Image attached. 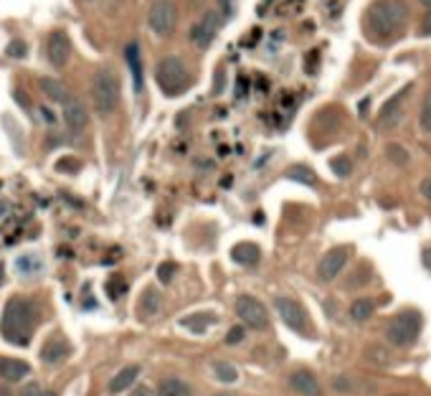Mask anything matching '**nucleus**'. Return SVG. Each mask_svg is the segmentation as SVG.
I'll return each instance as SVG.
<instances>
[{
	"label": "nucleus",
	"instance_id": "obj_1",
	"mask_svg": "<svg viewBox=\"0 0 431 396\" xmlns=\"http://www.w3.org/2000/svg\"><path fill=\"white\" fill-rule=\"evenodd\" d=\"M36 328V312L34 305L23 297H10L5 303L3 318H0V333L13 346H28L34 338Z\"/></svg>",
	"mask_w": 431,
	"mask_h": 396
},
{
	"label": "nucleus",
	"instance_id": "obj_2",
	"mask_svg": "<svg viewBox=\"0 0 431 396\" xmlns=\"http://www.w3.org/2000/svg\"><path fill=\"white\" fill-rule=\"evenodd\" d=\"M408 23V8L404 0H375L368 10V25L375 36L393 38Z\"/></svg>",
	"mask_w": 431,
	"mask_h": 396
},
{
	"label": "nucleus",
	"instance_id": "obj_3",
	"mask_svg": "<svg viewBox=\"0 0 431 396\" xmlns=\"http://www.w3.org/2000/svg\"><path fill=\"white\" fill-rule=\"evenodd\" d=\"M91 102L100 117H109L119 104V79L112 69H100L91 79Z\"/></svg>",
	"mask_w": 431,
	"mask_h": 396
},
{
	"label": "nucleus",
	"instance_id": "obj_4",
	"mask_svg": "<svg viewBox=\"0 0 431 396\" xmlns=\"http://www.w3.org/2000/svg\"><path fill=\"white\" fill-rule=\"evenodd\" d=\"M155 82L165 97H178L188 86V69L178 56H165L155 67Z\"/></svg>",
	"mask_w": 431,
	"mask_h": 396
},
{
	"label": "nucleus",
	"instance_id": "obj_5",
	"mask_svg": "<svg viewBox=\"0 0 431 396\" xmlns=\"http://www.w3.org/2000/svg\"><path fill=\"white\" fill-rule=\"evenodd\" d=\"M419 333H421V315L416 310L401 312L388 325V340L393 346H411Z\"/></svg>",
	"mask_w": 431,
	"mask_h": 396
},
{
	"label": "nucleus",
	"instance_id": "obj_6",
	"mask_svg": "<svg viewBox=\"0 0 431 396\" xmlns=\"http://www.w3.org/2000/svg\"><path fill=\"white\" fill-rule=\"evenodd\" d=\"M236 315L241 318L244 325H249V328H254V330L269 328V315H266V307L259 303L257 297L241 295L239 300H236Z\"/></svg>",
	"mask_w": 431,
	"mask_h": 396
},
{
	"label": "nucleus",
	"instance_id": "obj_7",
	"mask_svg": "<svg viewBox=\"0 0 431 396\" xmlns=\"http://www.w3.org/2000/svg\"><path fill=\"white\" fill-rule=\"evenodd\" d=\"M175 18H178V13H175V5L170 0H155L148 13V23L158 36H170L175 28Z\"/></svg>",
	"mask_w": 431,
	"mask_h": 396
},
{
	"label": "nucleus",
	"instance_id": "obj_8",
	"mask_svg": "<svg viewBox=\"0 0 431 396\" xmlns=\"http://www.w3.org/2000/svg\"><path fill=\"white\" fill-rule=\"evenodd\" d=\"M274 307H277V312H279V318H282V323L287 328L297 330V333H302V330L307 328V315L297 300H292V297H277V300H274Z\"/></svg>",
	"mask_w": 431,
	"mask_h": 396
},
{
	"label": "nucleus",
	"instance_id": "obj_9",
	"mask_svg": "<svg viewBox=\"0 0 431 396\" xmlns=\"http://www.w3.org/2000/svg\"><path fill=\"white\" fill-rule=\"evenodd\" d=\"M345 261H348V249H345V246L330 249V252L320 259V264H317V277L323 279V282H332V279L342 272Z\"/></svg>",
	"mask_w": 431,
	"mask_h": 396
},
{
	"label": "nucleus",
	"instance_id": "obj_10",
	"mask_svg": "<svg viewBox=\"0 0 431 396\" xmlns=\"http://www.w3.org/2000/svg\"><path fill=\"white\" fill-rule=\"evenodd\" d=\"M46 56H49V61L56 69L67 67L69 64V56H71V41H69V36L64 34V31H54V34L49 36V41H46Z\"/></svg>",
	"mask_w": 431,
	"mask_h": 396
},
{
	"label": "nucleus",
	"instance_id": "obj_11",
	"mask_svg": "<svg viewBox=\"0 0 431 396\" xmlns=\"http://www.w3.org/2000/svg\"><path fill=\"white\" fill-rule=\"evenodd\" d=\"M64 104V112H61V117H64V125L71 130V132H82L86 122H89V115H86V107H84L82 102L76 100V97H69L67 102H61Z\"/></svg>",
	"mask_w": 431,
	"mask_h": 396
},
{
	"label": "nucleus",
	"instance_id": "obj_12",
	"mask_svg": "<svg viewBox=\"0 0 431 396\" xmlns=\"http://www.w3.org/2000/svg\"><path fill=\"white\" fill-rule=\"evenodd\" d=\"M216 31H218V18H216V13H206V16L191 28V41L196 43V46H200V49H206V46L213 43Z\"/></svg>",
	"mask_w": 431,
	"mask_h": 396
},
{
	"label": "nucleus",
	"instance_id": "obj_13",
	"mask_svg": "<svg viewBox=\"0 0 431 396\" xmlns=\"http://www.w3.org/2000/svg\"><path fill=\"white\" fill-rule=\"evenodd\" d=\"M406 92H408V86L406 89H401L398 94H393L386 104L381 107V112H378V125L381 127H393V125H398L401 122V102L406 100Z\"/></svg>",
	"mask_w": 431,
	"mask_h": 396
},
{
	"label": "nucleus",
	"instance_id": "obj_14",
	"mask_svg": "<svg viewBox=\"0 0 431 396\" xmlns=\"http://www.w3.org/2000/svg\"><path fill=\"white\" fill-rule=\"evenodd\" d=\"M41 361L49 363V366H54V363L64 361L69 356V343L64 340V336H51L46 343L41 346Z\"/></svg>",
	"mask_w": 431,
	"mask_h": 396
},
{
	"label": "nucleus",
	"instance_id": "obj_15",
	"mask_svg": "<svg viewBox=\"0 0 431 396\" xmlns=\"http://www.w3.org/2000/svg\"><path fill=\"white\" fill-rule=\"evenodd\" d=\"M28 373H31V366L21 358H0V379L16 384V381H23Z\"/></svg>",
	"mask_w": 431,
	"mask_h": 396
},
{
	"label": "nucleus",
	"instance_id": "obj_16",
	"mask_svg": "<svg viewBox=\"0 0 431 396\" xmlns=\"http://www.w3.org/2000/svg\"><path fill=\"white\" fill-rule=\"evenodd\" d=\"M290 386L302 396H323V388L317 384V379L307 371H294L290 376Z\"/></svg>",
	"mask_w": 431,
	"mask_h": 396
},
{
	"label": "nucleus",
	"instance_id": "obj_17",
	"mask_svg": "<svg viewBox=\"0 0 431 396\" xmlns=\"http://www.w3.org/2000/svg\"><path fill=\"white\" fill-rule=\"evenodd\" d=\"M261 257V249L257 244H251V242H241L231 249V259L236 264H244V267H254Z\"/></svg>",
	"mask_w": 431,
	"mask_h": 396
},
{
	"label": "nucleus",
	"instance_id": "obj_18",
	"mask_svg": "<svg viewBox=\"0 0 431 396\" xmlns=\"http://www.w3.org/2000/svg\"><path fill=\"white\" fill-rule=\"evenodd\" d=\"M125 61H127V67H130V74H132L135 92H142V61H140V49H137V43H127Z\"/></svg>",
	"mask_w": 431,
	"mask_h": 396
},
{
	"label": "nucleus",
	"instance_id": "obj_19",
	"mask_svg": "<svg viewBox=\"0 0 431 396\" xmlns=\"http://www.w3.org/2000/svg\"><path fill=\"white\" fill-rule=\"evenodd\" d=\"M137 376H140V366H127L122 371H117L115 379L109 381V391L112 394H122L125 388H130L137 381Z\"/></svg>",
	"mask_w": 431,
	"mask_h": 396
},
{
	"label": "nucleus",
	"instance_id": "obj_20",
	"mask_svg": "<svg viewBox=\"0 0 431 396\" xmlns=\"http://www.w3.org/2000/svg\"><path fill=\"white\" fill-rule=\"evenodd\" d=\"M216 323L213 312H196V315H188L180 321V328H188L191 333H206V328H211Z\"/></svg>",
	"mask_w": 431,
	"mask_h": 396
},
{
	"label": "nucleus",
	"instance_id": "obj_21",
	"mask_svg": "<svg viewBox=\"0 0 431 396\" xmlns=\"http://www.w3.org/2000/svg\"><path fill=\"white\" fill-rule=\"evenodd\" d=\"M158 396H193L191 386L185 384V381L180 379H163L160 381V386H158Z\"/></svg>",
	"mask_w": 431,
	"mask_h": 396
},
{
	"label": "nucleus",
	"instance_id": "obj_22",
	"mask_svg": "<svg viewBox=\"0 0 431 396\" xmlns=\"http://www.w3.org/2000/svg\"><path fill=\"white\" fill-rule=\"evenodd\" d=\"M41 89H43V94L49 97V100H54V102H67L71 94H69V89L64 86V82H58V79H41Z\"/></svg>",
	"mask_w": 431,
	"mask_h": 396
},
{
	"label": "nucleus",
	"instance_id": "obj_23",
	"mask_svg": "<svg viewBox=\"0 0 431 396\" xmlns=\"http://www.w3.org/2000/svg\"><path fill=\"white\" fill-rule=\"evenodd\" d=\"M160 305H163V297H160V292L155 290V287H148V290L142 292V300H140L142 315H158Z\"/></svg>",
	"mask_w": 431,
	"mask_h": 396
},
{
	"label": "nucleus",
	"instance_id": "obj_24",
	"mask_svg": "<svg viewBox=\"0 0 431 396\" xmlns=\"http://www.w3.org/2000/svg\"><path fill=\"white\" fill-rule=\"evenodd\" d=\"M284 176L290 178V180L305 183V186H315V183H317L315 173L307 168V165H292V168H287V173H284Z\"/></svg>",
	"mask_w": 431,
	"mask_h": 396
},
{
	"label": "nucleus",
	"instance_id": "obj_25",
	"mask_svg": "<svg viewBox=\"0 0 431 396\" xmlns=\"http://www.w3.org/2000/svg\"><path fill=\"white\" fill-rule=\"evenodd\" d=\"M373 310H375L373 303H371V300H365V297H360V300H356V303L350 305V318L358 321V323H363L373 315Z\"/></svg>",
	"mask_w": 431,
	"mask_h": 396
},
{
	"label": "nucleus",
	"instance_id": "obj_26",
	"mask_svg": "<svg viewBox=\"0 0 431 396\" xmlns=\"http://www.w3.org/2000/svg\"><path fill=\"white\" fill-rule=\"evenodd\" d=\"M213 371H216V379L224 381V384H233V381L239 379V371H236V366H233V363L216 361L213 363Z\"/></svg>",
	"mask_w": 431,
	"mask_h": 396
},
{
	"label": "nucleus",
	"instance_id": "obj_27",
	"mask_svg": "<svg viewBox=\"0 0 431 396\" xmlns=\"http://www.w3.org/2000/svg\"><path fill=\"white\" fill-rule=\"evenodd\" d=\"M386 155H388V161L393 163V165H406V163L411 161L408 150L404 148V145H398V143H388V148H386Z\"/></svg>",
	"mask_w": 431,
	"mask_h": 396
},
{
	"label": "nucleus",
	"instance_id": "obj_28",
	"mask_svg": "<svg viewBox=\"0 0 431 396\" xmlns=\"http://www.w3.org/2000/svg\"><path fill=\"white\" fill-rule=\"evenodd\" d=\"M127 292V282L125 277H119V275H115V277L107 279V295L109 300H119V297Z\"/></svg>",
	"mask_w": 431,
	"mask_h": 396
},
{
	"label": "nucleus",
	"instance_id": "obj_29",
	"mask_svg": "<svg viewBox=\"0 0 431 396\" xmlns=\"http://www.w3.org/2000/svg\"><path fill=\"white\" fill-rule=\"evenodd\" d=\"M330 168L335 176H340V178H348L350 173H353V163H350L348 155H338V158H332L330 161Z\"/></svg>",
	"mask_w": 431,
	"mask_h": 396
},
{
	"label": "nucleus",
	"instance_id": "obj_30",
	"mask_svg": "<svg viewBox=\"0 0 431 396\" xmlns=\"http://www.w3.org/2000/svg\"><path fill=\"white\" fill-rule=\"evenodd\" d=\"M419 122H421V127L426 130V132H431V89L423 94L421 112H419Z\"/></svg>",
	"mask_w": 431,
	"mask_h": 396
},
{
	"label": "nucleus",
	"instance_id": "obj_31",
	"mask_svg": "<svg viewBox=\"0 0 431 396\" xmlns=\"http://www.w3.org/2000/svg\"><path fill=\"white\" fill-rule=\"evenodd\" d=\"M175 272H178V264H175V261H163L158 267V279L167 285V282L175 277Z\"/></svg>",
	"mask_w": 431,
	"mask_h": 396
},
{
	"label": "nucleus",
	"instance_id": "obj_32",
	"mask_svg": "<svg viewBox=\"0 0 431 396\" xmlns=\"http://www.w3.org/2000/svg\"><path fill=\"white\" fill-rule=\"evenodd\" d=\"M317 67H320V54H317V51H310L305 59V71L307 74H317Z\"/></svg>",
	"mask_w": 431,
	"mask_h": 396
},
{
	"label": "nucleus",
	"instance_id": "obj_33",
	"mask_svg": "<svg viewBox=\"0 0 431 396\" xmlns=\"http://www.w3.org/2000/svg\"><path fill=\"white\" fill-rule=\"evenodd\" d=\"M21 396H56V394H54V391H43L38 384H28V386H23Z\"/></svg>",
	"mask_w": 431,
	"mask_h": 396
},
{
	"label": "nucleus",
	"instance_id": "obj_34",
	"mask_svg": "<svg viewBox=\"0 0 431 396\" xmlns=\"http://www.w3.org/2000/svg\"><path fill=\"white\" fill-rule=\"evenodd\" d=\"M8 56H13V59H23L25 56V43L23 41H10L8 43Z\"/></svg>",
	"mask_w": 431,
	"mask_h": 396
},
{
	"label": "nucleus",
	"instance_id": "obj_35",
	"mask_svg": "<svg viewBox=\"0 0 431 396\" xmlns=\"http://www.w3.org/2000/svg\"><path fill=\"white\" fill-rule=\"evenodd\" d=\"M244 336H246V333H244V328H241V325H236V328L229 330L226 343H229V346H236V343H241V340H244Z\"/></svg>",
	"mask_w": 431,
	"mask_h": 396
},
{
	"label": "nucleus",
	"instance_id": "obj_36",
	"mask_svg": "<svg viewBox=\"0 0 431 396\" xmlns=\"http://www.w3.org/2000/svg\"><path fill=\"white\" fill-rule=\"evenodd\" d=\"M421 196L431 203V178H423L421 180Z\"/></svg>",
	"mask_w": 431,
	"mask_h": 396
},
{
	"label": "nucleus",
	"instance_id": "obj_37",
	"mask_svg": "<svg viewBox=\"0 0 431 396\" xmlns=\"http://www.w3.org/2000/svg\"><path fill=\"white\" fill-rule=\"evenodd\" d=\"M421 34L423 36H431V10L423 16V21H421Z\"/></svg>",
	"mask_w": 431,
	"mask_h": 396
},
{
	"label": "nucleus",
	"instance_id": "obj_38",
	"mask_svg": "<svg viewBox=\"0 0 431 396\" xmlns=\"http://www.w3.org/2000/svg\"><path fill=\"white\" fill-rule=\"evenodd\" d=\"M56 168H58V170H76L79 165H76V163H64V161H61V163L56 165Z\"/></svg>",
	"mask_w": 431,
	"mask_h": 396
},
{
	"label": "nucleus",
	"instance_id": "obj_39",
	"mask_svg": "<svg viewBox=\"0 0 431 396\" xmlns=\"http://www.w3.org/2000/svg\"><path fill=\"white\" fill-rule=\"evenodd\" d=\"M423 267H426V270H431V249H423Z\"/></svg>",
	"mask_w": 431,
	"mask_h": 396
},
{
	"label": "nucleus",
	"instance_id": "obj_40",
	"mask_svg": "<svg viewBox=\"0 0 431 396\" xmlns=\"http://www.w3.org/2000/svg\"><path fill=\"white\" fill-rule=\"evenodd\" d=\"M130 396H150V391H148V388H145V386H137V388H135V391H132V394H130Z\"/></svg>",
	"mask_w": 431,
	"mask_h": 396
},
{
	"label": "nucleus",
	"instance_id": "obj_41",
	"mask_svg": "<svg viewBox=\"0 0 431 396\" xmlns=\"http://www.w3.org/2000/svg\"><path fill=\"white\" fill-rule=\"evenodd\" d=\"M41 115H43V117H46V122H54V115H51L49 110H41Z\"/></svg>",
	"mask_w": 431,
	"mask_h": 396
},
{
	"label": "nucleus",
	"instance_id": "obj_42",
	"mask_svg": "<svg viewBox=\"0 0 431 396\" xmlns=\"http://www.w3.org/2000/svg\"><path fill=\"white\" fill-rule=\"evenodd\" d=\"M360 112H363V117H365V112H368V100L360 102Z\"/></svg>",
	"mask_w": 431,
	"mask_h": 396
},
{
	"label": "nucleus",
	"instance_id": "obj_43",
	"mask_svg": "<svg viewBox=\"0 0 431 396\" xmlns=\"http://www.w3.org/2000/svg\"><path fill=\"white\" fill-rule=\"evenodd\" d=\"M221 5H224V8L229 10V8H231V5H233V0H221Z\"/></svg>",
	"mask_w": 431,
	"mask_h": 396
},
{
	"label": "nucleus",
	"instance_id": "obj_44",
	"mask_svg": "<svg viewBox=\"0 0 431 396\" xmlns=\"http://www.w3.org/2000/svg\"><path fill=\"white\" fill-rule=\"evenodd\" d=\"M216 396H239V394H233V391H224V394H216Z\"/></svg>",
	"mask_w": 431,
	"mask_h": 396
},
{
	"label": "nucleus",
	"instance_id": "obj_45",
	"mask_svg": "<svg viewBox=\"0 0 431 396\" xmlns=\"http://www.w3.org/2000/svg\"><path fill=\"white\" fill-rule=\"evenodd\" d=\"M421 5H426V8H431V0H419Z\"/></svg>",
	"mask_w": 431,
	"mask_h": 396
},
{
	"label": "nucleus",
	"instance_id": "obj_46",
	"mask_svg": "<svg viewBox=\"0 0 431 396\" xmlns=\"http://www.w3.org/2000/svg\"><path fill=\"white\" fill-rule=\"evenodd\" d=\"M86 3H91V0H86Z\"/></svg>",
	"mask_w": 431,
	"mask_h": 396
}]
</instances>
